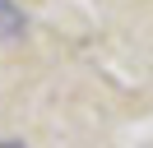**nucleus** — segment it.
I'll return each mask as SVG.
<instances>
[{"mask_svg":"<svg viewBox=\"0 0 153 148\" xmlns=\"http://www.w3.org/2000/svg\"><path fill=\"white\" fill-rule=\"evenodd\" d=\"M23 37H28V14H23L14 0H0V46L23 42Z\"/></svg>","mask_w":153,"mask_h":148,"instance_id":"nucleus-1","label":"nucleus"}]
</instances>
